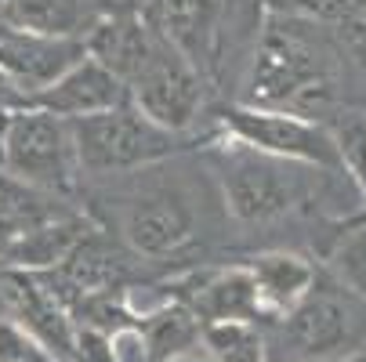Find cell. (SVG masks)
Listing matches in <instances>:
<instances>
[{
  "instance_id": "e0dca14e",
  "label": "cell",
  "mask_w": 366,
  "mask_h": 362,
  "mask_svg": "<svg viewBox=\"0 0 366 362\" xmlns=\"http://www.w3.org/2000/svg\"><path fill=\"white\" fill-rule=\"evenodd\" d=\"M199 344V319L189 312V308H182L178 301L171 308H164V312L149 316V326H145V348L156 355V358H171L178 351H189Z\"/></svg>"
},
{
  "instance_id": "ba28073f",
  "label": "cell",
  "mask_w": 366,
  "mask_h": 362,
  "mask_svg": "<svg viewBox=\"0 0 366 362\" xmlns=\"http://www.w3.org/2000/svg\"><path fill=\"white\" fill-rule=\"evenodd\" d=\"M120 236L138 257L178 253L196 239L192 196L174 181H138L120 199Z\"/></svg>"
},
{
  "instance_id": "6da1fadb",
  "label": "cell",
  "mask_w": 366,
  "mask_h": 362,
  "mask_svg": "<svg viewBox=\"0 0 366 362\" xmlns=\"http://www.w3.org/2000/svg\"><path fill=\"white\" fill-rule=\"evenodd\" d=\"M243 101L261 109L297 113L308 120L330 116L337 109L330 29L265 8Z\"/></svg>"
},
{
  "instance_id": "9a60e30c",
  "label": "cell",
  "mask_w": 366,
  "mask_h": 362,
  "mask_svg": "<svg viewBox=\"0 0 366 362\" xmlns=\"http://www.w3.org/2000/svg\"><path fill=\"white\" fill-rule=\"evenodd\" d=\"M69 211H73L69 199L29 188V185H22L11 174L0 171V257H4L26 232H33L36 225H44L51 218H62Z\"/></svg>"
},
{
  "instance_id": "9c48e42d",
  "label": "cell",
  "mask_w": 366,
  "mask_h": 362,
  "mask_svg": "<svg viewBox=\"0 0 366 362\" xmlns=\"http://www.w3.org/2000/svg\"><path fill=\"white\" fill-rule=\"evenodd\" d=\"M174 301L203 323H222V319H247V323H265L257 301V286L250 268L239 265H218V268H196L171 283Z\"/></svg>"
},
{
  "instance_id": "2e32d148",
  "label": "cell",
  "mask_w": 366,
  "mask_h": 362,
  "mask_svg": "<svg viewBox=\"0 0 366 362\" xmlns=\"http://www.w3.org/2000/svg\"><path fill=\"white\" fill-rule=\"evenodd\" d=\"M199 348L214 362H269L261 323H247V319L203 323L199 326Z\"/></svg>"
},
{
  "instance_id": "277c9868",
  "label": "cell",
  "mask_w": 366,
  "mask_h": 362,
  "mask_svg": "<svg viewBox=\"0 0 366 362\" xmlns=\"http://www.w3.org/2000/svg\"><path fill=\"white\" fill-rule=\"evenodd\" d=\"M0 171L47 196L69 199L80 185L69 120L15 106L0 124Z\"/></svg>"
},
{
  "instance_id": "7a4b0ae2",
  "label": "cell",
  "mask_w": 366,
  "mask_h": 362,
  "mask_svg": "<svg viewBox=\"0 0 366 362\" xmlns=\"http://www.w3.org/2000/svg\"><path fill=\"white\" fill-rule=\"evenodd\" d=\"M69 134L80 178H124L134 171H152L156 164L189 149V134H174L152 124L131 101L69 120Z\"/></svg>"
},
{
  "instance_id": "5bb4252c",
  "label": "cell",
  "mask_w": 366,
  "mask_h": 362,
  "mask_svg": "<svg viewBox=\"0 0 366 362\" xmlns=\"http://www.w3.org/2000/svg\"><path fill=\"white\" fill-rule=\"evenodd\" d=\"M106 11L94 0H4L0 22L44 33V36H73L84 40V33L94 26V19Z\"/></svg>"
},
{
  "instance_id": "ffe728a7",
  "label": "cell",
  "mask_w": 366,
  "mask_h": 362,
  "mask_svg": "<svg viewBox=\"0 0 366 362\" xmlns=\"http://www.w3.org/2000/svg\"><path fill=\"white\" fill-rule=\"evenodd\" d=\"M362 8H366V0H269V11L327 26L330 33L341 29L345 22H352Z\"/></svg>"
},
{
  "instance_id": "8992f818",
  "label": "cell",
  "mask_w": 366,
  "mask_h": 362,
  "mask_svg": "<svg viewBox=\"0 0 366 362\" xmlns=\"http://www.w3.org/2000/svg\"><path fill=\"white\" fill-rule=\"evenodd\" d=\"M127 101L174 134H189V127L199 120L207 101V76L182 55V51L160 36L156 29L145 59L127 76Z\"/></svg>"
},
{
  "instance_id": "5b68a950",
  "label": "cell",
  "mask_w": 366,
  "mask_h": 362,
  "mask_svg": "<svg viewBox=\"0 0 366 362\" xmlns=\"http://www.w3.org/2000/svg\"><path fill=\"white\" fill-rule=\"evenodd\" d=\"M269 362H341L359 344L352 301L337 290L312 286L283 316L261 323Z\"/></svg>"
},
{
  "instance_id": "52a82bcc",
  "label": "cell",
  "mask_w": 366,
  "mask_h": 362,
  "mask_svg": "<svg viewBox=\"0 0 366 362\" xmlns=\"http://www.w3.org/2000/svg\"><path fill=\"white\" fill-rule=\"evenodd\" d=\"M222 127L232 141H243L257 152H265V156L337 174L334 134H330V124H323V120L232 101V106L222 109Z\"/></svg>"
},
{
  "instance_id": "ac0fdd59",
  "label": "cell",
  "mask_w": 366,
  "mask_h": 362,
  "mask_svg": "<svg viewBox=\"0 0 366 362\" xmlns=\"http://www.w3.org/2000/svg\"><path fill=\"white\" fill-rule=\"evenodd\" d=\"M334 149H337V171L348 174L359 199L366 203V113H341L330 124Z\"/></svg>"
},
{
  "instance_id": "7402d4cb",
  "label": "cell",
  "mask_w": 366,
  "mask_h": 362,
  "mask_svg": "<svg viewBox=\"0 0 366 362\" xmlns=\"http://www.w3.org/2000/svg\"><path fill=\"white\" fill-rule=\"evenodd\" d=\"M167 362H214V358H211V355H207V351L196 344V348H189V351H178V355H171Z\"/></svg>"
},
{
  "instance_id": "44dd1931",
  "label": "cell",
  "mask_w": 366,
  "mask_h": 362,
  "mask_svg": "<svg viewBox=\"0 0 366 362\" xmlns=\"http://www.w3.org/2000/svg\"><path fill=\"white\" fill-rule=\"evenodd\" d=\"M0 362H62V358L22 323L0 316Z\"/></svg>"
},
{
  "instance_id": "8fae6325",
  "label": "cell",
  "mask_w": 366,
  "mask_h": 362,
  "mask_svg": "<svg viewBox=\"0 0 366 362\" xmlns=\"http://www.w3.org/2000/svg\"><path fill=\"white\" fill-rule=\"evenodd\" d=\"M127 101V87L117 73H109L102 62H94L91 55L76 59L66 73H59L47 87L33 91L22 106L44 109L51 116H62V120H80L91 113H106L117 109Z\"/></svg>"
},
{
  "instance_id": "7c38bea8",
  "label": "cell",
  "mask_w": 366,
  "mask_h": 362,
  "mask_svg": "<svg viewBox=\"0 0 366 362\" xmlns=\"http://www.w3.org/2000/svg\"><path fill=\"white\" fill-rule=\"evenodd\" d=\"M225 0H156L149 22L207 76L218 55Z\"/></svg>"
},
{
  "instance_id": "4fadbf2b",
  "label": "cell",
  "mask_w": 366,
  "mask_h": 362,
  "mask_svg": "<svg viewBox=\"0 0 366 362\" xmlns=\"http://www.w3.org/2000/svg\"><path fill=\"white\" fill-rule=\"evenodd\" d=\"M243 265L254 276L265 323L283 316L287 308H294L312 286L320 283L316 265H312L308 257L294 253V250H265V253H254L250 261H243Z\"/></svg>"
},
{
  "instance_id": "30bf717a",
  "label": "cell",
  "mask_w": 366,
  "mask_h": 362,
  "mask_svg": "<svg viewBox=\"0 0 366 362\" xmlns=\"http://www.w3.org/2000/svg\"><path fill=\"white\" fill-rule=\"evenodd\" d=\"M76 59H84V40L44 36L0 22V76L22 91V101L66 73Z\"/></svg>"
},
{
  "instance_id": "3957f363",
  "label": "cell",
  "mask_w": 366,
  "mask_h": 362,
  "mask_svg": "<svg viewBox=\"0 0 366 362\" xmlns=\"http://www.w3.org/2000/svg\"><path fill=\"white\" fill-rule=\"evenodd\" d=\"M294 167L301 164L265 156L229 134L214 149V181L225 211L239 225H272L297 211L305 203V178L294 174Z\"/></svg>"
},
{
  "instance_id": "d6986e66",
  "label": "cell",
  "mask_w": 366,
  "mask_h": 362,
  "mask_svg": "<svg viewBox=\"0 0 366 362\" xmlns=\"http://www.w3.org/2000/svg\"><path fill=\"white\" fill-rule=\"evenodd\" d=\"M330 272H334L337 286H345L352 297H359L366 304V225L348 228L341 236V243L330 253Z\"/></svg>"
}]
</instances>
